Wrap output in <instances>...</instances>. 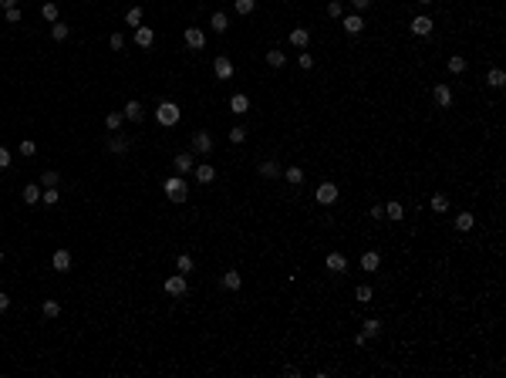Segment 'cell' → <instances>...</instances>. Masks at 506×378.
Segmentation results:
<instances>
[{"mask_svg":"<svg viewBox=\"0 0 506 378\" xmlns=\"http://www.w3.org/2000/svg\"><path fill=\"white\" fill-rule=\"evenodd\" d=\"M7 307H10V297L7 294H0V311H7Z\"/></svg>","mask_w":506,"mask_h":378,"instance_id":"52","label":"cell"},{"mask_svg":"<svg viewBox=\"0 0 506 378\" xmlns=\"http://www.w3.org/2000/svg\"><path fill=\"white\" fill-rule=\"evenodd\" d=\"M297 65L304 68V71H311V68H314V57L311 54H297Z\"/></svg>","mask_w":506,"mask_h":378,"instance_id":"46","label":"cell"},{"mask_svg":"<svg viewBox=\"0 0 506 378\" xmlns=\"http://www.w3.org/2000/svg\"><path fill=\"white\" fill-rule=\"evenodd\" d=\"M253 7H257V0H233V10H236L240 17L253 14Z\"/></svg>","mask_w":506,"mask_h":378,"instance_id":"29","label":"cell"},{"mask_svg":"<svg viewBox=\"0 0 506 378\" xmlns=\"http://www.w3.org/2000/svg\"><path fill=\"white\" fill-rule=\"evenodd\" d=\"M57 183H61V179H57V172H54V169L41 172V186H44V189H51V186H57Z\"/></svg>","mask_w":506,"mask_h":378,"instance_id":"40","label":"cell"},{"mask_svg":"<svg viewBox=\"0 0 506 378\" xmlns=\"http://www.w3.org/2000/svg\"><path fill=\"white\" fill-rule=\"evenodd\" d=\"M21 155H27V159H31V155H37V142L24 138V142H21Z\"/></svg>","mask_w":506,"mask_h":378,"instance_id":"44","label":"cell"},{"mask_svg":"<svg viewBox=\"0 0 506 378\" xmlns=\"http://www.w3.org/2000/svg\"><path fill=\"white\" fill-rule=\"evenodd\" d=\"M186 290H189V287H186V277L183 274H176V277H169V281H166V294H169V297H183Z\"/></svg>","mask_w":506,"mask_h":378,"instance_id":"5","label":"cell"},{"mask_svg":"<svg viewBox=\"0 0 506 378\" xmlns=\"http://www.w3.org/2000/svg\"><path fill=\"white\" fill-rule=\"evenodd\" d=\"M41 311H44V317H57V314H61V304H57V301H44Z\"/></svg>","mask_w":506,"mask_h":378,"instance_id":"41","label":"cell"},{"mask_svg":"<svg viewBox=\"0 0 506 378\" xmlns=\"http://www.w3.org/2000/svg\"><path fill=\"white\" fill-rule=\"evenodd\" d=\"M223 287H226V290H240V287H243L240 270H226V274H223Z\"/></svg>","mask_w":506,"mask_h":378,"instance_id":"18","label":"cell"},{"mask_svg":"<svg viewBox=\"0 0 506 378\" xmlns=\"http://www.w3.org/2000/svg\"><path fill=\"white\" fill-rule=\"evenodd\" d=\"M21 196H24V203L31 206V203L41 200V186H24V193H21Z\"/></svg>","mask_w":506,"mask_h":378,"instance_id":"38","label":"cell"},{"mask_svg":"<svg viewBox=\"0 0 506 378\" xmlns=\"http://www.w3.org/2000/svg\"><path fill=\"white\" fill-rule=\"evenodd\" d=\"M432 209H435V213H446V209H449V196H446V193H435L432 196Z\"/></svg>","mask_w":506,"mask_h":378,"instance_id":"37","label":"cell"},{"mask_svg":"<svg viewBox=\"0 0 506 378\" xmlns=\"http://www.w3.org/2000/svg\"><path fill=\"white\" fill-rule=\"evenodd\" d=\"M152 41H155L152 27H135V44L138 48H152Z\"/></svg>","mask_w":506,"mask_h":378,"instance_id":"16","label":"cell"},{"mask_svg":"<svg viewBox=\"0 0 506 378\" xmlns=\"http://www.w3.org/2000/svg\"><path fill=\"white\" fill-rule=\"evenodd\" d=\"M183 37H186V48H193V51H199L203 44H206V34H203L199 27H186Z\"/></svg>","mask_w":506,"mask_h":378,"instance_id":"7","label":"cell"},{"mask_svg":"<svg viewBox=\"0 0 506 378\" xmlns=\"http://www.w3.org/2000/svg\"><path fill=\"white\" fill-rule=\"evenodd\" d=\"M125 24H129V27H138V24H142V7H132L129 14H125Z\"/></svg>","mask_w":506,"mask_h":378,"instance_id":"39","label":"cell"},{"mask_svg":"<svg viewBox=\"0 0 506 378\" xmlns=\"http://www.w3.org/2000/svg\"><path fill=\"white\" fill-rule=\"evenodd\" d=\"M243 138H247V129H243V125H233V129H230V142H233V145H240Z\"/></svg>","mask_w":506,"mask_h":378,"instance_id":"42","label":"cell"},{"mask_svg":"<svg viewBox=\"0 0 506 378\" xmlns=\"http://www.w3.org/2000/svg\"><path fill=\"white\" fill-rule=\"evenodd\" d=\"M486 81H490L493 88H503V85H506V74H503V68H493V71L486 74Z\"/></svg>","mask_w":506,"mask_h":378,"instance_id":"32","label":"cell"},{"mask_svg":"<svg viewBox=\"0 0 506 378\" xmlns=\"http://www.w3.org/2000/svg\"><path fill=\"white\" fill-rule=\"evenodd\" d=\"M7 24H21V10H17V7L7 10Z\"/></svg>","mask_w":506,"mask_h":378,"instance_id":"49","label":"cell"},{"mask_svg":"<svg viewBox=\"0 0 506 378\" xmlns=\"http://www.w3.org/2000/svg\"><path fill=\"white\" fill-rule=\"evenodd\" d=\"M314 200L321 203V206H331V203L337 200V186L334 183H321L317 186V193H314Z\"/></svg>","mask_w":506,"mask_h":378,"instance_id":"3","label":"cell"},{"mask_svg":"<svg viewBox=\"0 0 506 378\" xmlns=\"http://www.w3.org/2000/svg\"><path fill=\"white\" fill-rule=\"evenodd\" d=\"M108 152H115V155H125V152H129V138H125V135H115V138H108Z\"/></svg>","mask_w":506,"mask_h":378,"instance_id":"19","label":"cell"},{"mask_svg":"<svg viewBox=\"0 0 506 378\" xmlns=\"http://www.w3.org/2000/svg\"><path fill=\"white\" fill-rule=\"evenodd\" d=\"M122 122H125V115H122V112H108V115H105V129H108V132H118Z\"/></svg>","mask_w":506,"mask_h":378,"instance_id":"25","label":"cell"},{"mask_svg":"<svg viewBox=\"0 0 506 378\" xmlns=\"http://www.w3.org/2000/svg\"><path fill=\"white\" fill-rule=\"evenodd\" d=\"M108 44H112V51H122V48H125V37H122V34H112Z\"/></svg>","mask_w":506,"mask_h":378,"instance_id":"45","label":"cell"},{"mask_svg":"<svg viewBox=\"0 0 506 378\" xmlns=\"http://www.w3.org/2000/svg\"><path fill=\"white\" fill-rule=\"evenodd\" d=\"M230 112L247 115V112H250V98H247V95H233V98H230Z\"/></svg>","mask_w":506,"mask_h":378,"instance_id":"17","label":"cell"},{"mask_svg":"<svg viewBox=\"0 0 506 378\" xmlns=\"http://www.w3.org/2000/svg\"><path fill=\"white\" fill-rule=\"evenodd\" d=\"M162 189H166V196L172 203H186V200H189V186H186L183 176H169L166 183H162Z\"/></svg>","mask_w":506,"mask_h":378,"instance_id":"2","label":"cell"},{"mask_svg":"<svg viewBox=\"0 0 506 378\" xmlns=\"http://www.w3.org/2000/svg\"><path fill=\"white\" fill-rule=\"evenodd\" d=\"M68 34H71V27L61 24V21H54V27H51V37H54V41H65Z\"/></svg>","mask_w":506,"mask_h":378,"instance_id":"36","label":"cell"},{"mask_svg":"<svg viewBox=\"0 0 506 378\" xmlns=\"http://www.w3.org/2000/svg\"><path fill=\"white\" fill-rule=\"evenodd\" d=\"M193 149H196L199 155H209V152H213V138H209V132H196V135H193Z\"/></svg>","mask_w":506,"mask_h":378,"instance_id":"9","label":"cell"},{"mask_svg":"<svg viewBox=\"0 0 506 378\" xmlns=\"http://www.w3.org/2000/svg\"><path fill=\"white\" fill-rule=\"evenodd\" d=\"M176 267H179V274H189V270H193V257H189V253H183V257L176 260Z\"/></svg>","mask_w":506,"mask_h":378,"instance_id":"43","label":"cell"},{"mask_svg":"<svg viewBox=\"0 0 506 378\" xmlns=\"http://www.w3.org/2000/svg\"><path fill=\"white\" fill-rule=\"evenodd\" d=\"M351 7H354V10H368L371 0H351Z\"/></svg>","mask_w":506,"mask_h":378,"instance_id":"51","label":"cell"},{"mask_svg":"<svg viewBox=\"0 0 506 378\" xmlns=\"http://www.w3.org/2000/svg\"><path fill=\"white\" fill-rule=\"evenodd\" d=\"M328 14H331V17H341V14H345V7H341L337 0H331V4H328Z\"/></svg>","mask_w":506,"mask_h":378,"instance_id":"47","label":"cell"},{"mask_svg":"<svg viewBox=\"0 0 506 378\" xmlns=\"http://www.w3.org/2000/svg\"><path fill=\"white\" fill-rule=\"evenodd\" d=\"M290 44H294V48H300V51H304L307 44H311V34H307L304 27H294V31H290Z\"/></svg>","mask_w":506,"mask_h":378,"instance_id":"15","label":"cell"},{"mask_svg":"<svg viewBox=\"0 0 506 378\" xmlns=\"http://www.w3.org/2000/svg\"><path fill=\"white\" fill-rule=\"evenodd\" d=\"M466 68H469V65H466V57H462V54H452V57H449V71H452V74H462Z\"/></svg>","mask_w":506,"mask_h":378,"instance_id":"31","label":"cell"},{"mask_svg":"<svg viewBox=\"0 0 506 378\" xmlns=\"http://www.w3.org/2000/svg\"><path fill=\"white\" fill-rule=\"evenodd\" d=\"M213 71H216V78H219V81H230V78H233V61L219 54L216 61H213Z\"/></svg>","mask_w":506,"mask_h":378,"instance_id":"4","label":"cell"},{"mask_svg":"<svg viewBox=\"0 0 506 378\" xmlns=\"http://www.w3.org/2000/svg\"><path fill=\"white\" fill-rule=\"evenodd\" d=\"M432 102L439 105V108H449V105H452V88H449V85H435V88H432Z\"/></svg>","mask_w":506,"mask_h":378,"instance_id":"6","label":"cell"},{"mask_svg":"<svg viewBox=\"0 0 506 378\" xmlns=\"http://www.w3.org/2000/svg\"><path fill=\"white\" fill-rule=\"evenodd\" d=\"M51 264H54V270H57V274H68V270H71V253H68V250H54Z\"/></svg>","mask_w":506,"mask_h":378,"instance_id":"8","label":"cell"},{"mask_svg":"<svg viewBox=\"0 0 506 378\" xmlns=\"http://www.w3.org/2000/svg\"><path fill=\"white\" fill-rule=\"evenodd\" d=\"M196 179H199V183H213V179H216V169H213L209 162H203V166H196Z\"/></svg>","mask_w":506,"mask_h":378,"instance_id":"24","label":"cell"},{"mask_svg":"<svg viewBox=\"0 0 506 378\" xmlns=\"http://www.w3.org/2000/svg\"><path fill=\"white\" fill-rule=\"evenodd\" d=\"M378 264H381V257H378V250H368V253H361V270H368V274H375Z\"/></svg>","mask_w":506,"mask_h":378,"instance_id":"14","label":"cell"},{"mask_svg":"<svg viewBox=\"0 0 506 378\" xmlns=\"http://www.w3.org/2000/svg\"><path fill=\"white\" fill-rule=\"evenodd\" d=\"M7 166H10V149L0 145V169H7Z\"/></svg>","mask_w":506,"mask_h":378,"instance_id":"48","label":"cell"},{"mask_svg":"<svg viewBox=\"0 0 506 378\" xmlns=\"http://www.w3.org/2000/svg\"><path fill=\"white\" fill-rule=\"evenodd\" d=\"M284 179H287L290 186H300L304 183V169H300V166H290V169H284Z\"/></svg>","mask_w":506,"mask_h":378,"instance_id":"26","label":"cell"},{"mask_svg":"<svg viewBox=\"0 0 506 378\" xmlns=\"http://www.w3.org/2000/svg\"><path fill=\"white\" fill-rule=\"evenodd\" d=\"M324 267H328L331 274H345V267H348V260L341 257V253H328V260H324Z\"/></svg>","mask_w":506,"mask_h":378,"instance_id":"12","label":"cell"},{"mask_svg":"<svg viewBox=\"0 0 506 378\" xmlns=\"http://www.w3.org/2000/svg\"><path fill=\"white\" fill-rule=\"evenodd\" d=\"M365 334H368V338H378V334H381V321H378V317H368V321H365Z\"/></svg>","mask_w":506,"mask_h":378,"instance_id":"35","label":"cell"},{"mask_svg":"<svg viewBox=\"0 0 506 378\" xmlns=\"http://www.w3.org/2000/svg\"><path fill=\"white\" fill-rule=\"evenodd\" d=\"M341 27H345V31L354 37V34H361V31H365V21H361V14H348L345 21H341Z\"/></svg>","mask_w":506,"mask_h":378,"instance_id":"11","label":"cell"},{"mask_svg":"<svg viewBox=\"0 0 506 378\" xmlns=\"http://www.w3.org/2000/svg\"><path fill=\"white\" fill-rule=\"evenodd\" d=\"M371 216H375V220H385V206H381V203H375V206H371Z\"/></svg>","mask_w":506,"mask_h":378,"instance_id":"50","label":"cell"},{"mask_svg":"<svg viewBox=\"0 0 506 378\" xmlns=\"http://www.w3.org/2000/svg\"><path fill=\"white\" fill-rule=\"evenodd\" d=\"M41 17H44V21H51V24L57 21V4H54V0H48V4L41 7Z\"/></svg>","mask_w":506,"mask_h":378,"instance_id":"33","label":"cell"},{"mask_svg":"<svg viewBox=\"0 0 506 378\" xmlns=\"http://www.w3.org/2000/svg\"><path fill=\"white\" fill-rule=\"evenodd\" d=\"M354 297H358V304H371V297H375V290H371L368 284H361V287H354Z\"/></svg>","mask_w":506,"mask_h":378,"instance_id":"28","label":"cell"},{"mask_svg":"<svg viewBox=\"0 0 506 378\" xmlns=\"http://www.w3.org/2000/svg\"><path fill=\"white\" fill-rule=\"evenodd\" d=\"M385 220H405V206L402 203H385Z\"/></svg>","mask_w":506,"mask_h":378,"instance_id":"21","label":"cell"},{"mask_svg":"<svg viewBox=\"0 0 506 378\" xmlns=\"http://www.w3.org/2000/svg\"><path fill=\"white\" fill-rule=\"evenodd\" d=\"M57 200H61V193H57V186H51V189H41V203H44V206H54Z\"/></svg>","mask_w":506,"mask_h":378,"instance_id":"30","label":"cell"},{"mask_svg":"<svg viewBox=\"0 0 506 378\" xmlns=\"http://www.w3.org/2000/svg\"><path fill=\"white\" fill-rule=\"evenodd\" d=\"M0 7H4V10H10V7H17V0H0Z\"/></svg>","mask_w":506,"mask_h":378,"instance_id":"53","label":"cell"},{"mask_svg":"<svg viewBox=\"0 0 506 378\" xmlns=\"http://www.w3.org/2000/svg\"><path fill=\"white\" fill-rule=\"evenodd\" d=\"M0 260H4V253H0Z\"/></svg>","mask_w":506,"mask_h":378,"instance_id":"55","label":"cell"},{"mask_svg":"<svg viewBox=\"0 0 506 378\" xmlns=\"http://www.w3.org/2000/svg\"><path fill=\"white\" fill-rule=\"evenodd\" d=\"M179 118H183V108L176 102H159V108H155V122L159 125L172 129V125H179Z\"/></svg>","mask_w":506,"mask_h":378,"instance_id":"1","label":"cell"},{"mask_svg":"<svg viewBox=\"0 0 506 378\" xmlns=\"http://www.w3.org/2000/svg\"><path fill=\"white\" fill-rule=\"evenodd\" d=\"M172 166H176V176H186V172L193 169V155H189V152H179L176 159H172Z\"/></svg>","mask_w":506,"mask_h":378,"instance_id":"13","label":"cell"},{"mask_svg":"<svg viewBox=\"0 0 506 378\" xmlns=\"http://www.w3.org/2000/svg\"><path fill=\"white\" fill-rule=\"evenodd\" d=\"M473 223H476V216H473V213H459V216H456V230H459V233L473 230Z\"/></svg>","mask_w":506,"mask_h":378,"instance_id":"27","label":"cell"},{"mask_svg":"<svg viewBox=\"0 0 506 378\" xmlns=\"http://www.w3.org/2000/svg\"><path fill=\"white\" fill-rule=\"evenodd\" d=\"M260 176H264V179H277V176H280V166H277L273 159L260 162Z\"/></svg>","mask_w":506,"mask_h":378,"instance_id":"23","label":"cell"},{"mask_svg":"<svg viewBox=\"0 0 506 378\" xmlns=\"http://www.w3.org/2000/svg\"><path fill=\"white\" fill-rule=\"evenodd\" d=\"M122 115H125V118H129V122H142L145 108H142V105H138V102H129V105H125V112H122Z\"/></svg>","mask_w":506,"mask_h":378,"instance_id":"20","label":"cell"},{"mask_svg":"<svg viewBox=\"0 0 506 378\" xmlns=\"http://www.w3.org/2000/svg\"><path fill=\"white\" fill-rule=\"evenodd\" d=\"M209 24H213V31H216V34H223L226 27H230V17H226L223 10H216V14L209 17Z\"/></svg>","mask_w":506,"mask_h":378,"instance_id":"22","label":"cell"},{"mask_svg":"<svg viewBox=\"0 0 506 378\" xmlns=\"http://www.w3.org/2000/svg\"><path fill=\"white\" fill-rule=\"evenodd\" d=\"M284 61H287V54H284V51H277V48L267 54V65H270V68H284Z\"/></svg>","mask_w":506,"mask_h":378,"instance_id":"34","label":"cell"},{"mask_svg":"<svg viewBox=\"0 0 506 378\" xmlns=\"http://www.w3.org/2000/svg\"><path fill=\"white\" fill-rule=\"evenodd\" d=\"M412 34H415V37H429V34H432V17H415V21H412Z\"/></svg>","mask_w":506,"mask_h":378,"instance_id":"10","label":"cell"},{"mask_svg":"<svg viewBox=\"0 0 506 378\" xmlns=\"http://www.w3.org/2000/svg\"><path fill=\"white\" fill-rule=\"evenodd\" d=\"M418 4H422V7H429V4H435V0H418Z\"/></svg>","mask_w":506,"mask_h":378,"instance_id":"54","label":"cell"}]
</instances>
